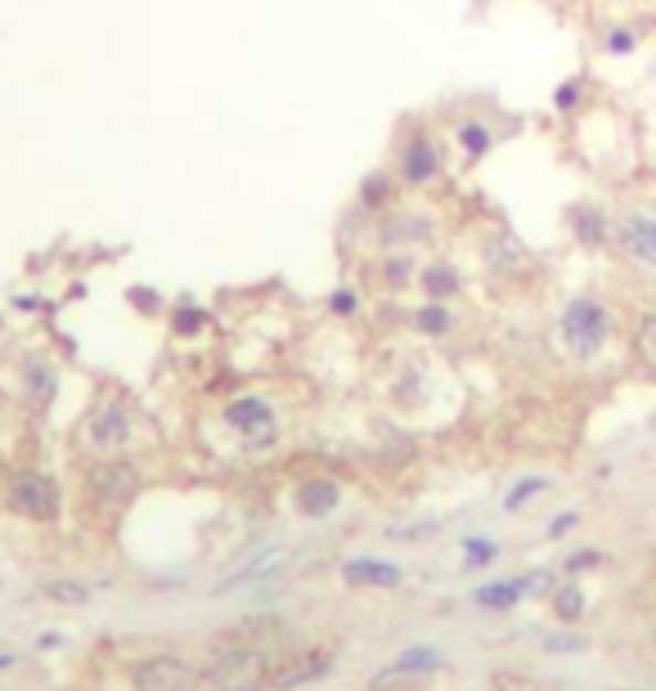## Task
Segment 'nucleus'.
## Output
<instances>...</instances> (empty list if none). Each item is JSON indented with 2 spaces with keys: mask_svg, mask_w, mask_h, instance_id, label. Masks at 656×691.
<instances>
[{
  "mask_svg": "<svg viewBox=\"0 0 656 691\" xmlns=\"http://www.w3.org/2000/svg\"><path fill=\"white\" fill-rule=\"evenodd\" d=\"M558 337H562V346L575 360H594L603 346L612 341V306L599 301V297H589V293L571 297L562 306V315H558Z\"/></svg>",
  "mask_w": 656,
  "mask_h": 691,
  "instance_id": "nucleus-1",
  "label": "nucleus"
},
{
  "mask_svg": "<svg viewBox=\"0 0 656 691\" xmlns=\"http://www.w3.org/2000/svg\"><path fill=\"white\" fill-rule=\"evenodd\" d=\"M225 427L247 445V449H266L279 440V418H275V408L266 395H239L225 404Z\"/></svg>",
  "mask_w": 656,
  "mask_h": 691,
  "instance_id": "nucleus-2",
  "label": "nucleus"
},
{
  "mask_svg": "<svg viewBox=\"0 0 656 691\" xmlns=\"http://www.w3.org/2000/svg\"><path fill=\"white\" fill-rule=\"evenodd\" d=\"M441 145L432 140L427 130H410L401 135V145H396V180L405 189H427L436 176H441Z\"/></svg>",
  "mask_w": 656,
  "mask_h": 691,
  "instance_id": "nucleus-3",
  "label": "nucleus"
},
{
  "mask_svg": "<svg viewBox=\"0 0 656 691\" xmlns=\"http://www.w3.org/2000/svg\"><path fill=\"white\" fill-rule=\"evenodd\" d=\"M212 682L221 691H261L271 682V660L252 647H230L212 665Z\"/></svg>",
  "mask_w": 656,
  "mask_h": 691,
  "instance_id": "nucleus-4",
  "label": "nucleus"
},
{
  "mask_svg": "<svg viewBox=\"0 0 656 691\" xmlns=\"http://www.w3.org/2000/svg\"><path fill=\"white\" fill-rule=\"evenodd\" d=\"M616 243H621V252L629 261L656 269V202L629 206V212L616 221Z\"/></svg>",
  "mask_w": 656,
  "mask_h": 691,
  "instance_id": "nucleus-5",
  "label": "nucleus"
},
{
  "mask_svg": "<svg viewBox=\"0 0 656 691\" xmlns=\"http://www.w3.org/2000/svg\"><path fill=\"white\" fill-rule=\"evenodd\" d=\"M10 503L28 521H54L59 517V486L45 471H19L14 486H10Z\"/></svg>",
  "mask_w": 656,
  "mask_h": 691,
  "instance_id": "nucleus-6",
  "label": "nucleus"
},
{
  "mask_svg": "<svg viewBox=\"0 0 656 691\" xmlns=\"http://www.w3.org/2000/svg\"><path fill=\"white\" fill-rule=\"evenodd\" d=\"M136 691H199V673L176 656H158L136 669Z\"/></svg>",
  "mask_w": 656,
  "mask_h": 691,
  "instance_id": "nucleus-7",
  "label": "nucleus"
},
{
  "mask_svg": "<svg viewBox=\"0 0 656 691\" xmlns=\"http://www.w3.org/2000/svg\"><path fill=\"white\" fill-rule=\"evenodd\" d=\"M567 230H571V238H575L580 247H607L612 234H616L607 206H599V202H575V206H567Z\"/></svg>",
  "mask_w": 656,
  "mask_h": 691,
  "instance_id": "nucleus-8",
  "label": "nucleus"
},
{
  "mask_svg": "<svg viewBox=\"0 0 656 691\" xmlns=\"http://www.w3.org/2000/svg\"><path fill=\"white\" fill-rule=\"evenodd\" d=\"M449 140H454L458 158H464V162L473 167V162H482V158L499 145V135H495V126H490L486 117H458L454 130H449Z\"/></svg>",
  "mask_w": 656,
  "mask_h": 691,
  "instance_id": "nucleus-9",
  "label": "nucleus"
},
{
  "mask_svg": "<svg viewBox=\"0 0 656 691\" xmlns=\"http://www.w3.org/2000/svg\"><path fill=\"white\" fill-rule=\"evenodd\" d=\"M86 436L95 449H121L126 436H130V418H126V408L121 404H104L99 413H91V423H86Z\"/></svg>",
  "mask_w": 656,
  "mask_h": 691,
  "instance_id": "nucleus-10",
  "label": "nucleus"
},
{
  "mask_svg": "<svg viewBox=\"0 0 656 691\" xmlns=\"http://www.w3.org/2000/svg\"><path fill=\"white\" fill-rule=\"evenodd\" d=\"M293 503H297L301 517L319 521V517H328V512L342 503V486H338V480H324V476H319V480H306V486H297Z\"/></svg>",
  "mask_w": 656,
  "mask_h": 691,
  "instance_id": "nucleus-11",
  "label": "nucleus"
},
{
  "mask_svg": "<svg viewBox=\"0 0 656 691\" xmlns=\"http://www.w3.org/2000/svg\"><path fill=\"white\" fill-rule=\"evenodd\" d=\"M536 588H549V575H521V580L486 584V588L477 593V606H486V610H508V606H517L521 597L536 593Z\"/></svg>",
  "mask_w": 656,
  "mask_h": 691,
  "instance_id": "nucleus-12",
  "label": "nucleus"
},
{
  "mask_svg": "<svg viewBox=\"0 0 656 691\" xmlns=\"http://www.w3.org/2000/svg\"><path fill=\"white\" fill-rule=\"evenodd\" d=\"M396 171H369L364 180H360V212H369V216H382V212H391V198H396Z\"/></svg>",
  "mask_w": 656,
  "mask_h": 691,
  "instance_id": "nucleus-13",
  "label": "nucleus"
},
{
  "mask_svg": "<svg viewBox=\"0 0 656 691\" xmlns=\"http://www.w3.org/2000/svg\"><path fill=\"white\" fill-rule=\"evenodd\" d=\"M419 284L432 301H449L454 293H464V274H458V265H449V261H427L419 269Z\"/></svg>",
  "mask_w": 656,
  "mask_h": 691,
  "instance_id": "nucleus-14",
  "label": "nucleus"
},
{
  "mask_svg": "<svg viewBox=\"0 0 656 691\" xmlns=\"http://www.w3.org/2000/svg\"><path fill=\"white\" fill-rule=\"evenodd\" d=\"M342 580L364 584V588H391V584H401V566H391V562H347Z\"/></svg>",
  "mask_w": 656,
  "mask_h": 691,
  "instance_id": "nucleus-15",
  "label": "nucleus"
},
{
  "mask_svg": "<svg viewBox=\"0 0 656 691\" xmlns=\"http://www.w3.org/2000/svg\"><path fill=\"white\" fill-rule=\"evenodd\" d=\"M410 315H414L410 323H414L423 337H445V332L454 328V310H449L445 301H432V297H427L419 310H410Z\"/></svg>",
  "mask_w": 656,
  "mask_h": 691,
  "instance_id": "nucleus-16",
  "label": "nucleus"
},
{
  "mask_svg": "<svg viewBox=\"0 0 656 691\" xmlns=\"http://www.w3.org/2000/svg\"><path fill=\"white\" fill-rule=\"evenodd\" d=\"M436 665H441V656H436V651H427V647H414V651H405L396 665H391V669L378 678V687L396 682V678H405V673H427V669H436Z\"/></svg>",
  "mask_w": 656,
  "mask_h": 691,
  "instance_id": "nucleus-17",
  "label": "nucleus"
},
{
  "mask_svg": "<svg viewBox=\"0 0 656 691\" xmlns=\"http://www.w3.org/2000/svg\"><path fill=\"white\" fill-rule=\"evenodd\" d=\"M284 566V548H271V552H261L256 562H247L243 571H234L225 584H221V593H230V588H239V584H252V580H261V575H271V571H279Z\"/></svg>",
  "mask_w": 656,
  "mask_h": 691,
  "instance_id": "nucleus-18",
  "label": "nucleus"
},
{
  "mask_svg": "<svg viewBox=\"0 0 656 691\" xmlns=\"http://www.w3.org/2000/svg\"><path fill=\"white\" fill-rule=\"evenodd\" d=\"M544 490H549V480H544V476H527V480H517V486L508 490L504 508H508V512H517V508H527V503H531L536 495H544Z\"/></svg>",
  "mask_w": 656,
  "mask_h": 691,
  "instance_id": "nucleus-19",
  "label": "nucleus"
},
{
  "mask_svg": "<svg viewBox=\"0 0 656 691\" xmlns=\"http://www.w3.org/2000/svg\"><path fill=\"white\" fill-rule=\"evenodd\" d=\"M328 315H338V319H351V315H360V288L342 284V288H334V293H328Z\"/></svg>",
  "mask_w": 656,
  "mask_h": 691,
  "instance_id": "nucleus-20",
  "label": "nucleus"
},
{
  "mask_svg": "<svg viewBox=\"0 0 656 691\" xmlns=\"http://www.w3.org/2000/svg\"><path fill=\"white\" fill-rule=\"evenodd\" d=\"M638 355H643V364L656 373V310H647V315L638 319Z\"/></svg>",
  "mask_w": 656,
  "mask_h": 691,
  "instance_id": "nucleus-21",
  "label": "nucleus"
},
{
  "mask_svg": "<svg viewBox=\"0 0 656 691\" xmlns=\"http://www.w3.org/2000/svg\"><path fill=\"white\" fill-rule=\"evenodd\" d=\"M410 274H414V256H410V252L391 256V261L382 265V279H387V288H405V284H414Z\"/></svg>",
  "mask_w": 656,
  "mask_h": 691,
  "instance_id": "nucleus-22",
  "label": "nucleus"
},
{
  "mask_svg": "<svg viewBox=\"0 0 656 691\" xmlns=\"http://www.w3.org/2000/svg\"><path fill=\"white\" fill-rule=\"evenodd\" d=\"M171 328H176L180 337H193V332H203V328H208V310H199V306H184V310H176Z\"/></svg>",
  "mask_w": 656,
  "mask_h": 691,
  "instance_id": "nucleus-23",
  "label": "nucleus"
},
{
  "mask_svg": "<svg viewBox=\"0 0 656 691\" xmlns=\"http://www.w3.org/2000/svg\"><path fill=\"white\" fill-rule=\"evenodd\" d=\"M580 95H584V82H580V77H567V82L553 91V108H558V113H575V108H580Z\"/></svg>",
  "mask_w": 656,
  "mask_h": 691,
  "instance_id": "nucleus-24",
  "label": "nucleus"
},
{
  "mask_svg": "<svg viewBox=\"0 0 656 691\" xmlns=\"http://www.w3.org/2000/svg\"><path fill=\"white\" fill-rule=\"evenodd\" d=\"M324 669H328V660H324V656H306V660H301V669H284V673H279V682H284V687H293V682H306V678H315V673H324Z\"/></svg>",
  "mask_w": 656,
  "mask_h": 691,
  "instance_id": "nucleus-25",
  "label": "nucleus"
},
{
  "mask_svg": "<svg viewBox=\"0 0 656 691\" xmlns=\"http://www.w3.org/2000/svg\"><path fill=\"white\" fill-rule=\"evenodd\" d=\"M495 552H499V548H495L490 539H468V543H464V562H468V566H490Z\"/></svg>",
  "mask_w": 656,
  "mask_h": 691,
  "instance_id": "nucleus-26",
  "label": "nucleus"
},
{
  "mask_svg": "<svg viewBox=\"0 0 656 691\" xmlns=\"http://www.w3.org/2000/svg\"><path fill=\"white\" fill-rule=\"evenodd\" d=\"M603 45H607V54H634V50H638V36H634L629 28H612Z\"/></svg>",
  "mask_w": 656,
  "mask_h": 691,
  "instance_id": "nucleus-27",
  "label": "nucleus"
},
{
  "mask_svg": "<svg viewBox=\"0 0 656 691\" xmlns=\"http://www.w3.org/2000/svg\"><path fill=\"white\" fill-rule=\"evenodd\" d=\"M580 610H584L580 588H562V593H558V615H562V619H580Z\"/></svg>",
  "mask_w": 656,
  "mask_h": 691,
  "instance_id": "nucleus-28",
  "label": "nucleus"
},
{
  "mask_svg": "<svg viewBox=\"0 0 656 691\" xmlns=\"http://www.w3.org/2000/svg\"><path fill=\"white\" fill-rule=\"evenodd\" d=\"M50 593H54L59 602H86V588H82V584H54Z\"/></svg>",
  "mask_w": 656,
  "mask_h": 691,
  "instance_id": "nucleus-29",
  "label": "nucleus"
},
{
  "mask_svg": "<svg viewBox=\"0 0 656 691\" xmlns=\"http://www.w3.org/2000/svg\"><path fill=\"white\" fill-rule=\"evenodd\" d=\"M603 557H599V552H575V557L567 562V571H589V566H599Z\"/></svg>",
  "mask_w": 656,
  "mask_h": 691,
  "instance_id": "nucleus-30",
  "label": "nucleus"
},
{
  "mask_svg": "<svg viewBox=\"0 0 656 691\" xmlns=\"http://www.w3.org/2000/svg\"><path fill=\"white\" fill-rule=\"evenodd\" d=\"M575 521H580L575 512H562V517H553V525H549V539H562V534H567Z\"/></svg>",
  "mask_w": 656,
  "mask_h": 691,
  "instance_id": "nucleus-31",
  "label": "nucleus"
},
{
  "mask_svg": "<svg viewBox=\"0 0 656 691\" xmlns=\"http://www.w3.org/2000/svg\"><path fill=\"white\" fill-rule=\"evenodd\" d=\"M575 647H584L580 638H549V651H575Z\"/></svg>",
  "mask_w": 656,
  "mask_h": 691,
  "instance_id": "nucleus-32",
  "label": "nucleus"
},
{
  "mask_svg": "<svg viewBox=\"0 0 656 691\" xmlns=\"http://www.w3.org/2000/svg\"><path fill=\"white\" fill-rule=\"evenodd\" d=\"M130 301H136V306H158V293H140V288H130Z\"/></svg>",
  "mask_w": 656,
  "mask_h": 691,
  "instance_id": "nucleus-33",
  "label": "nucleus"
},
{
  "mask_svg": "<svg viewBox=\"0 0 656 691\" xmlns=\"http://www.w3.org/2000/svg\"><path fill=\"white\" fill-rule=\"evenodd\" d=\"M10 665H14V656H10V651H0V669H10Z\"/></svg>",
  "mask_w": 656,
  "mask_h": 691,
  "instance_id": "nucleus-34",
  "label": "nucleus"
},
{
  "mask_svg": "<svg viewBox=\"0 0 656 691\" xmlns=\"http://www.w3.org/2000/svg\"><path fill=\"white\" fill-rule=\"evenodd\" d=\"M652 642H656V638H652Z\"/></svg>",
  "mask_w": 656,
  "mask_h": 691,
  "instance_id": "nucleus-35",
  "label": "nucleus"
}]
</instances>
